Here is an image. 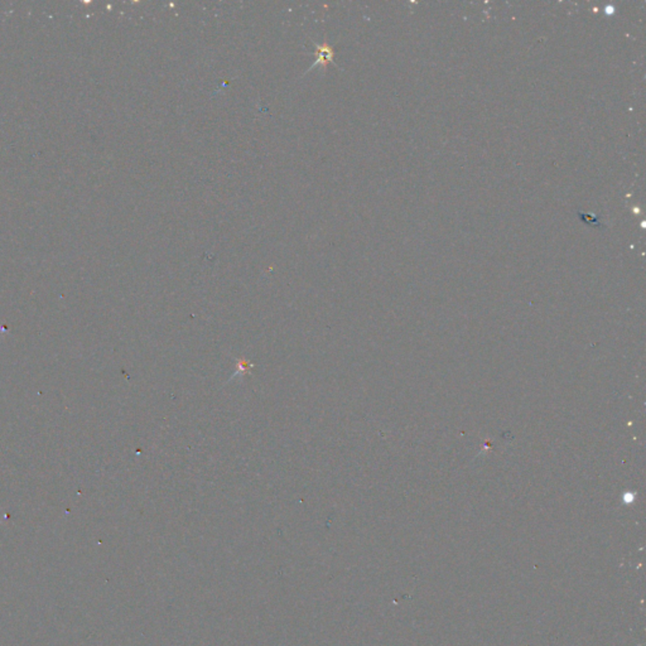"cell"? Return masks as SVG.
<instances>
[{
  "instance_id": "6da1fadb",
  "label": "cell",
  "mask_w": 646,
  "mask_h": 646,
  "mask_svg": "<svg viewBox=\"0 0 646 646\" xmlns=\"http://www.w3.org/2000/svg\"><path fill=\"white\" fill-rule=\"evenodd\" d=\"M330 62H334V48L330 46L328 43H325L322 46L316 45V63H314V66H317V65L327 66Z\"/></svg>"
}]
</instances>
